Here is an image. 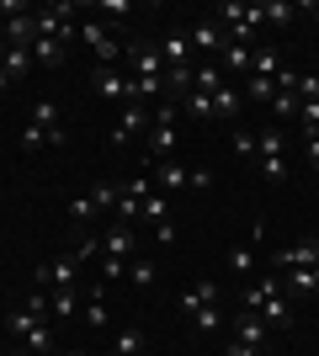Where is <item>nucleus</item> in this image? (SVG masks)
Listing matches in <instances>:
<instances>
[{
  "label": "nucleus",
  "mask_w": 319,
  "mask_h": 356,
  "mask_svg": "<svg viewBox=\"0 0 319 356\" xmlns=\"http://www.w3.org/2000/svg\"><path fill=\"white\" fill-rule=\"evenodd\" d=\"M85 266L80 255H54V261H43V266H32V287L38 293H54V287H75V271Z\"/></svg>",
  "instance_id": "nucleus-2"
},
{
  "label": "nucleus",
  "mask_w": 319,
  "mask_h": 356,
  "mask_svg": "<svg viewBox=\"0 0 319 356\" xmlns=\"http://www.w3.org/2000/svg\"><path fill=\"white\" fill-rule=\"evenodd\" d=\"M16 86V80H11V74H6V70H0V96H6V90H11Z\"/></svg>",
  "instance_id": "nucleus-43"
},
{
  "label": "nucleus",
  "mask_w": 319,
  "mask_h": 356,
  "mask_svg": "<svg viewBox=\"0 0 319 356\" xmlns=\"http://www.w3.org/2000/svg\"><path fill=\"white\" fill-rule=\"evenodd\" d=\"M64 54H69L64 38H32V64H43V70H59Z\"/></svg>",
  "instance_id": "nucleus-13"
},
{
  "label": "nucleus",
  "mask_w": 319,
  "mask_h": 356,
  "mask_svg": "<svg viewBox=\"0 0 319 356\" xmlns=\"http://www.w3.org/2000/svg\"><path fill=\"white\" fill-rule=\"evenodd\" d=\"M32 122L48 134V144H64V122H59V102H38L32 106Z\"/></svg>",
  "instance_id": "nucleus-15"
},
{
  "label": "nucleus",
  "mask_w": 319,
  "mask_h": 356,
  "mask_svg": "<svg viewBox=\"0 0 319 356\" xmlns=\"http://www.w3.org/2000/svg\"><path fill=\"white\" fill-rule=\"evenodd\" d=\"M176 149H181V138H176V122H160V118L149 112V149H144V154H149V160H170Z\"/></svg>",
  "instance_id": "nucleus-9"
},
{
  "label": "nucleus",
  "mask_w": 319,
  "mask_h": 356,
  "mask_svg": "<svg viewBox=\"0 0 319 356\" xmlns=\"http://www.w3.org/2000/svg\"><path fill=\"white\" fill-rule=\"evenodd\" d=\"M181 118H186V122H213V96L186 90V96H181Z\"/></svg>",
  "instance_id": "nucleus-25"
},
{
  "label": "nucleus",
  "mask_w": 319,
  "mask_h": 356,
  "mask_svg": "<svg viewBox=\"0 0 319 356\" xmlns=\"http://www.w3.org/2000/svg\"><path fill=\"white\" fill-rule=\"evenodd\" d=\"M261 16L282 27V22H293V16H298V6H288V0H266V6H261Z\"/></svg>",
  "instance_id": "nucleus-34"
},
{
  "label": "nucleus",
  "mask_w": 319,
  "mask_h": 356,
  "mask_svg": "<svg viewBox=\"0 0 319 356\" xmlns=\"http://www.w3.org/2000/svg\"><path fill=\"white\" fill-rule=\"evenodd\" d=\"M234 341H245V346H261V351H266V341H272V330L261 325L256 314H234Z\"/></svg>",
  "instance_id": "nucleus-14"
},
{
  "label": "nucleus",
  "mask_w": 319,
  "mask_h": 356,
  "mask_svg": "<svg viewBox=\"0 0 319 356\" xmlns=\"http://www.w3.org/2000/svg\"><path fill=\"white\" fill-rule=\"evenodd\" d=\"M75 309H80L75 287H54L48 293V319H75Z\"/></svg>",
  "instance_id": "nucleus-24"
},
{
  "label": "nucleus",
  "mask_w": 319,
  "mask_h": 356,
  "mask_svg": "<svg viewBox=\"0 0 319 356\" xmlns=\"http://www.w3.org/2000/svg\"><path fill=\"white\" fill-rule=\"evenodd\" d=\"M144 351H149V341H144L138 325H122L117 335H112V356H144Z\"/></svg>",
  "instance_id": "nucleus-18"
},
{
  "label": "nucleus",
  "mask_w": 319,
  "mask_h": 356,
  "mask_svg": "<svg viewBox=\"0 0 319 356\" xmlns=\"http://www.w3.org/2000/svg\"><path fill=\"white\" fill-rule=\"evenodd\" d=\"M288 287L298 298H319V266H304V271H288Z\"/></svg>",
  "instance_id": "nucleus-27"
},
{
  "label": "nucleus",
  "mask_w": 319,
  "mask_h": 356,
  "mask_svg": "<svg viewBox=\"0 0 319 356\" xmlns=\"http://www.w3.org/2000/svg\"><path fill=\"white\" fill-rule=\"evenodd\" d=\"M261 165V176H266V181H282V176H288V160H256Z\"/></svg>",
  "instance_id": "nucleus-39"
},
{
  "label": "nucleus",
  "mask_w": 319,
  "mask_h": 356,
  "mask_svg": "<svg viewBox=\"0 0 319 356\" xmlns=\"http://www.w3.org/2000/svg\"><path fill=\"white\" fill-rule=\"evenodd\" d=\"M218 70H224V74H250V43H224Z\"/></svg>",
  "instance_id": "nucleus-20"
},
{
  "label": "nucleus",
  "mask_w": 319,
  "mask_h": 356,
  "mask_svg": "<svg viewBox=\"0 0 319 356\" xmlns=\"http://www.w3.org/2000/svg\"><path fill=\"white\" fill-rule=\"evenodd\" d=\"M224 356H261V346H245V341H229Z\"/></svg>",
  "instance_id": "nucleus-42"
},
{
  "label": "nucleus",
  "mask_w": 319,
  "mask_h": 356,
  "mask_svg": "<svg viewBox=\"0 0 319 356\" xmlns=\"http://www.w3.org/2000/svg\"><path fill=\"white\" fill-rule=\"evenodd\" d=\"M154 239H160V245H176V223H170V218L154 223Z\"/></svg>",
  "instance_id": "nucleus-41"
},
{
  "label": "nucleus",
  "mask_w": 319,
  "mask_h": 356,
  "mask_svg": "<svg viewBox=\"0 0 319 356\" xmlns=\"http://www.w3.org/2000/svg\"><path fill=\"white\" fill-rule=\"evenodd\" d=\"M138 134H149V106L128 102V106H122V118H117V128H112V144H128V138H138Z\"/></svg>",
  "instance_id": "nucleus-8"
},
{
  "label": "nucleus",
  "mask_w": 319,
  "mask_h": 356,
  "mask_svg": "<svg viewBox=\"0 0 319 356\" xmlns=\"http://www.w3.org/2000/svg\"><path fill=\"white\" fill-rule=\"evenodd\" d=\"M64 356H91V351H64Z\"/></svg>",
  "instance_id": "nucleus-44"
},
{
  "label": "nucleus",
  "mask_w": 319,
  "mask_h": 356,
  "mask_svg": "<svg viewBox=\"0 0 319 356\" xmlns=\"http://www.w3.org/2000/svg\"><path fill=\"white\" fill-rule=\"evenodd\" d=\"M69 218H75L80 229H91V223H101V208H96V202H91V192H85V197H75V202H69Z\"/></svg>",
  "instance_id": "nucleus-31"
},
{
  "label": "nucleus",
  "mask_w": 319,
  "mask_h": 356,
  "mask_svg": "<svg viewBox=\"0 0 319 356\" xmlns=\"http://www.w3.org/2000/svg\"><path fill=\"white\" fill-rule=\"evenodd\" d=\"M277 70H282V54H277L272 43H256V48H250V74H266V80H272Z\"/></svg>",
  "instance_id": "nucleus-23"
},
{
  "label": "nucleus",
  "mask_w": 319,
  "mask_h": 356,
  "mask_svg": "<svg viewBox=\"0 0 319 356\" xmlns=\"http://www.w3.org/2000/svg\"><path fill=\"white\" fill-rule=\"evenodd\" d=\"M304 165L319 176V134H309V138H304Z\"/></svg>",
  "instance_id": "nucleus-38"
},
{
  "label": "nucleus",
  "mask_w": 319,
  "mask_h": 356,
  "mask_svg": "<svg viewBox=\"0 0 319 356\" xmlns=\"http://www.w3.org/2000/svg\"><path fill=\"white\" fill-rule=\"evenodd\" d=\"M27 314H38V319H48V293H38V287H32V298H27Z\"/></svg>",
  "instance_id": "nucleus-40"
},
{
  "label": "nucleus",
  "mask_w": 319,
  "mask_h": 356,
  "mask_svg": "<svg viewBox=\"0 0 319 356\" xmlns=\"http://www.w3.org/2000/svg\"><path fill=\"white\" fill-rule=\"evenodd\" d=\"M229 154H234V160H256V134H250V128H234V134H229Z\"/></svg>",
  "instance_id": "nucleus-32"
},
{
  "label": "nucleus",
  "mask_w": 319,
  "mask_h": 356,
  "mask_svg": "<svg viewBox=\"0 0 319 356\" xmlns=\"http://www.w3.org/2000/svg\"><path fill=\"white\" fill-rule=\"evenodd\" d=\"M181 309L197 314V309H218V282H192L181 293Z\"/></svg>",
  "instance_id": "nucleus-17"
},
{
  "label": "nucleus",
  "mask_w": 319,
  "mask_h": 356,
  "mask_svg": "<svg viewBox=\"0 0 319 356\" xmlns=\"http://www.w3.org/2000/svg\"><path fill=\"white\" fill-rule=\"evenodd\" d=\"M314 11H319V6H314Z\"/></svg>",
  "instance_id": "nucleus-45"
},
{
  "label": "nucleus",
  "mask_w": 319,
  "mask_h": 356,
  "mask_svg": "<svg viewBox=\"0 0 319 356\" xmlns=\"http://www.w3.org/2000/svg\"><path fill=\"white\" fill-rule=\"evenodd\" d=\"M144 218H149V223H165V218H170V202L149 192V202H144Z\"/></svg>",
  "instance_id": "nucleus-37"
},
{
  "label": "nucleus",
  "mask_w": 319,
  "mask_h": 356,
  "mask_svg": "<svg viewBox=\"0 0 319 356\" xmlns=\"http://www.w3.org/2000/svg\"><path fill=\"white\" fill-rule=\"evenodd\" d=\"M224 86H229V80H224L218 64H197V70H192V90H197V96H218Z\"/></svg>",
  "instance_id": "nucleus-19"
},
{
  "label": "nucleus",
  "mask_w": 319,
  "mask_h": 356,
  "mask_svg": "<svg viewBox=\"0 0 319 356\" xmlns=\"http://www.w3.org/2000/svg\"><path fill=\"white\" fill-rule=\"evenodd\" d=\"M154 277H160V266H154L149 255H133V261H128V282L133 287H154Z\"/></svg>",
  "instance_id": "nucleus-28"
},
{
  "label": "nucleus",
  "mask_w": 319,
  "mask_h": 356,
  "mask_svg": "<svg viewBox=\"0 0 319 356\" xmlns=\"http://www.w3.org/2000/svg\"><path fill=\"white\" fill-rule=\"evenodd\" d=\"M80 319H85V330H106V287H101V282L91 287V298H85Z\"/></svg>",
  "instance_id": "nucleus-21"
},
{
  "label": "nucleus",
  "mask_w": 319,
  "mask_h": 356,
  "mask_svg": "<svg viewBox=\"0 0 319 356\" xmlns=\"http://www.w3.org/2000/svg\"><path fill=\"white\" fill-rule=\"evenodd\" d=\"M75 43H85L96 54V64H112V70H122V54H128V43H117V32L101 27V22H80L75 27Z\"/></svg>",
  "instance_id": "nucleus-1"
},
{
  "label": "nucleus",
  "mask_w": 319,
  "mask_h": 356,
  "mask_svg": "<svg viewBox=\"0 0 319 356\" xmlns=\"http://www.w3.org/2000/svg\"><path fill=\"white\" fill-rule=\"evenodd\" d=\"M160 186H192V170L181 160H160Z\"/></svg>",
  "instance_id": "nucleus-33"
},
{
  "label": "nucleus",
  "mask_w": 319,
  "mask_h": 356,
  "mask_svg": "<svg viewBox=\"0 0 319 356\" xmlns=\"http://www.w3.org/2000/svg\"><path fill=\"white\" fill-rule=\"evenodd\" d=\"M240 86H224L218 96H213V118H240Z\"/></svg>",
  "instance_id": "nucleus-29"
},
{
  "label": "nucleus",
  "mask_w": 319,
  "mask_h": 356,
  "mask_svg": "<svg viewBox=\"0 0 319 356\" xmlns=\"http://www.w3.org/2000/svg\"><path fill=\"white\" fill-rule=\"evenodd\" d=\"M122 64H128V74L133 80H165V59H160V48L154 43H128V54H122Z\"/></svg>",
  "instance_id": "nucleus-6"
},
{
  "label": "nucleus",
  "mask_w": 319,
  "mask_h": 356,
  "mask_svg": "<svg viewBox=\"0 0 319 356\" xmlns=\"http://www.w3.org/2000/svg\"><path fill=\"white\" fill-rule=\"evenodd\" d=\"M256 160H288V134H282V128H261L256 134Z\"/></svg>",
  "instance_id": "nucleus-16"
},
{
  "label": "nucleus",
  "mask_w": 319,
  "mask_h": 356,
  "mask_svg": "<svg viewBox=\"0 0 319 356\" xmlns=\"http://www.w3.org/2000/svg\"><path fill=\"white\" fill-rule=\"evenodd\" d=\"M0 70L11 74V80H22V74L32 70V48H11V43H0Z\"/></svg>",
  "instance_id": "nucleus-22"
},
{
  "label": "nucleus",
  "mask_w": 319,
  "mask_h": 356,
  "mask_svg": "<svg viewBox=\"0 0 319 356\" xmlns=\"http://www.w3.org/2000/svg\"><path fill=\"white\" fill-rule=\"evenodd\" d=\"M91 90L96 96H106V102H133V80H128V70H112V64H96L91 70Z\"/></svg>",
  "instance_id": "nucleus-5"
},
{
  "label": "nucleus",
  "mask_w": 319,
  "mask_h": 356,
  "mask_svg": "<svg viewBox=\"0 0 319 356\" xmlns=\"http://www.w3.org/2000/svg\"><path fill=\"white\" fill-rule=\"evenodd\" d=\"M186 43H192V54H197L202 64H218V54H224V43H229V38H224L218 27H213L208 16H202L197 27H186Z\"/></svg>",
  "instance_id": "nucleus-7"
},
{
  "label": "nucleus",
  "mask_w": 319,
  "mask_h": 356,
  "mask_svg": "<svg viewBox=\"0 0 319 356\" xmlns=\"http://www.w3.org/2000/svg\"><path fill=\"white\" fill-rule=\"evenodd\" d=\"M298 106H304V96H298V90H277V96H272V118L298 122Z\"/></svg>",
  "instance_id": "nucleus-30"
},
{
  "label": "nucleus",
  "mask_w": 319,
  "mask_h": 356,
  "mask_svg": "<svg viewBox=\"0 0 319 356\" xmlns=\"http://www.w3.org/2000/svg\"><path fill=\"white\" fill-rule=\"evenodd\" d=\"M218 325H224V314H218V309H197V314H192V330H197V335H213Z\"/></svg>",
  "instance_id": "nucleus-35"
},
{
  "label": "nucleus",
  "mask_w": 319,
  "mask_h": 356,
  "mask_svg": "<svg viewBox=\"0 0 319 356\" xmlns=\"http://www.w3.org/2000/svg\"><path fill=\"white\" fill-rule=\"evenodd\" d=\"M240 96H250V102H272V96H277V74H272V80H266V74H245Z\"/></svg>",
  "instance_id": "nucleus-26"
},
{
  "label": "nucleus",
  "mask_w": 319,
  "mask_h": 356,
  "mask_svg": "<svg viewBox=\"0 0 319 356\" xmlns=\"http://www.w3.org/2000/svg\"><path fill=\"white\" fill-rule=\"evenodd\" d=\"M22 149H27V154H38V149H48V134H43V128H38V122H27V128H22Z\"/></svg>",
  "instance_id": "nucleus-36"
},
{
  "label": "nucleus",
  "mask_w": 319,
  "mask_h": 356,
  "mask_svg": "<svg viewBox=\"0 0 319 356\" xmlns=\"http://www.w3.org/2000/svg\"><path fill=\"white\" fill-rule=\"evenodd\" d=\"M101 255H117V261H133V255H138V234L128 229V223H112V229H101Z\"/></svg>",
  "instance_id": "nucleus-10"
},
{
  "label": "nucleus",
  "mask_w": 319,
  "mask_h": 356,
  "mask_svg": "<svg viewBox=\"0 0 319 356\" xmlns=\"http://www.w3.org/2000/svg\"><path fill=\"white\" fill-rule=\"evenodd\" d=\"M261 239H266V223L250 229V245H229V255H224L229 271H240V277H245V271H256V245H261Z\"/></svg>",
  "instance_id": "nucleus-11"
},
{
  "label": "nucleus",
  "mask_w": 319,
  "mask_h": 356,
  "mask_svg": "<svg viewBox=\"0 0 319 356\" xmlns=\"http://www.w3.org/2000/svg\"><path fill=\"white\" fill-rule=\"evenodd\" d=\"M304 266H319V234H304L282 250H272V271H304Z\"/></svg>",
  "instance_id": "nucleus-3"
},
{
  "label": "nucleus",
  "mask_w": 319,
  "mask_h": 356,
  "mask_svg": "<svg viewBox=\"0 0 319 356\" xmlns=\"http://www.w3.org/2000/svg\"><path fill=\"white\" fill-rule=\"evenodd\" d=\"M149 192H154V181H149V176L122 181V186H117V223H138V218H144V202H149Z\"/></svg>",
  "instance_id": "nucleus-4"
},
{
  "label": "nucleus",
  "mask_w": 319,
  "mask_h": 356,
  "mask_svg": "<svg viewBox=\"0 0 319 356\" xmlns=\"http://www.w3.org/2000/svg\"><path fill=\"white\" fill-rule=\"evenodd\" d=\"M154 48H160L165 70H192V59H197V54H192V43H186V32H170L165 43H154Z\"/></svg>",
  "instance_id": "nucleus-12"
}]
</instances>
